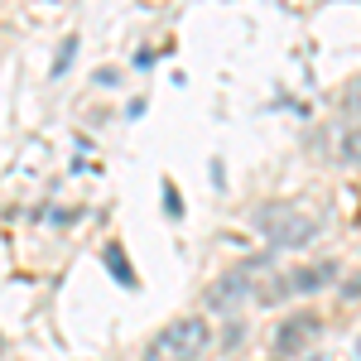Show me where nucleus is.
Instances as JSON below:
<instances>
[{
    "label": "nucleus",
    "instance_id": "3",
    "mask_svg": "<svg viewBox=\"0 0 361 361\" xmlns=\"http://www.w3.org/2000/svg\"><path fill=\"white\" fill-rule=\"evenodd\" d=\"M255 226H260V236H265L275 250H299V246H308V241L318 236V222L304 217L299 207H284V202L260 207V212H255Z\"/></svg>",
    "mask_w": 361,
    "mask_h": 361
},
{
    "label": "nucleus",
    "instance_id": "6",
    "mask_svg": "<svg viewBox=\"0 0 361 361\" xmlns=\"http://www.w3.org/2000/svg\"><path fill=\"white\" fill-rule=\"evenodd\" d=\"M337 121H361V78H352L342 87V116Z\"/></svg>",
    "mask_w": 361,
    "mask_h": 361
},
{
    "label": "nucleus",
    "instance_id": "9",
    "mask_svg": "<svg viewBox=\"0 0 361 361\" xmlns=\"http://www.w3.org/2000/svg\"><path fill=\"white\" fill-rule=\"evenodd\" d=\"M73 49H78V39H68V44H63V54H58V73H68V63H73Z\"/></svg>",
    "mask_w": 361,
    "mask_h": 361
},
{
    "label": "nucleus",
    "instance_id": "5",
    "mask_svg": "<svg viewBox=\"0 0 361 361\" xmlns=\"http://www.w3.org/2000/svg\"><path fill=\"white\" fill-rule=\"evenodd\" d=\"M333 159L337 164H347V169H357L361 164V121H337V130H333Z\"/></svg>",
    "mask_w": 361,
    "mask_h": 361
},
{
    "label": "nucleus",
    "instance_id": "11",
    "mask_svg": "<svg viewBox=\"0 0 361 361\" xmlns=\"http://www.w3.org/2000/svg\"><path fill=\"white\" fill-rule=\"evenodd\" d=\"M270 361H279V357H270Z\"/></svg>",
    "mask_w": 361,
    "mask_h": 361
},
{
    "label": "nucleus",
    "instance_id": "10",
    "mask_svg": "<svg viewBox=\"0 0 361 361\" xmlns=\"http://www.w3.org/2000/svg\"><path fill=\"white\" fill-rule=\"evenodd\" d=\"M342 294H347V299H352V294H361V275H357V279H347V284H342Z\"/></svg>",
    "mask_w": 361,
    "mask_h": 361
},
{
    "label": "nucleus",
    "instance_id": "7",
    "mask_svg": "<svg viewBox=\"0 0 361 361\" xmlns=\"http://www.w3.org/2000/svg\"><path fill=\"white\" fill-rule=\"evenodd\" d=\"M106 265H111L116 275H121L126 284H130V275H126V265H121V246H106Z\"/></svg>",
    "mask_w": 361,
    "mask_h": 361
},
{
    "label": "nucleus",
    "instance_id": "1",
    "mask_svg": "<svg viewBox=\"0 0 361 361\" xmlns=\"http://www.w3.org/2000/svg\"><path fill=\"white\" fill-rule=\"evenodd\" d=\"M270 270H275L270 255H250V260H241V265L222 270V275L207 284V308H212L217 318H236V313L260 294V279L270 275Z\"/></svg>",
    "mask_w": 361,
    "mask_h": 361
},
{
    "label": "nucleus",
    "instance_id": "8",
    "mask_svg": "<svg viewBox=\"0 0 361 361\" xmlns=\"http://www.w3.org/2000/svg\"><path fill=\"white\" fill-rule=\"evenodd\" d=\"M222 347H226V352H236V347H241V323H231V328H226Z\"/></svg>",
    "mask_w": 361,
    "mask_h": 361
},
{
    "label": "nucleus",
    "instance_id": "2",
    "mask_svg": "<svg viewBox=\"0 0 361 361\" xmlns=\"http://www.w3.org/2000/svg\"><path fill=\"white\" fill-rule=\"evenodd\" d=\"M207 342H212L207 318H202V313H183V318L164 323L159 333L149 337V347H145L140 361H197L207 352Z\"/></svg>",
    "mask_w": 361,
    "mask_h": 361
},
{
    "label": "nucleus",
    "instance_id": "4",
    "mask_svg": "<svg viewBox=\"0 0 361 361\" xmlns=\"http://www.w3.org/2000/svg\"><path fill=\"white\" fill-rule=\"evenodd\" d=\"M318 333H323L318 313L299 308V313H289V318H279V323H275V333H270V347H275V357H279V361H289V357H299V352H308Z\"/></svg>",
    "mask_w": 361,
    "mask_h": 361
}]
</instances>
